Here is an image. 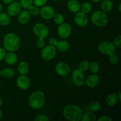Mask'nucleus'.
<instances>
[{
	"label": "nucleus",
	"mask_w": 121,
	"mask_h": 121,
	"mask_svg": "<svg viewBox=\"0 0 121 121\" xmlns=\"http://www.w3.org/2000/svg\"><path fill=\"white\" fill-rule=\"evenodd\" d=\"M4 60L6 63L8 65H14L18 60L17 55L13 52H8L6 53L4 57Z\"/></svg>",
	"instance_id": "17"
},
{
	"label": "nucleus",
	"mask_w": 121,
	"mask_h": 121,
	"mask_svg": "<svg viewBox=\"0 0 121 121\" xmlns=\"http://www.w3.org/2000/svg\"><path fill=\"white\" fill-rule=\"evenodd\" d=\"M11 22V17L7 13L1 12L0 13V26H7Z\"/></svg>",
	"instance_id": "23"
},
{
	"label": "nucleus",
	"mask_w": 121,
	"mask_h": 121,
	"mask_svg": "<svg viewBox=\"0 0 121 121\" xmlns=\"http://www.w3.org/2000/svg\"><path fill=\"white\" fill-rule=\"evenodd\" d=\"M113 6V2L111 0H104L100 4V9L102 11L107 13L112 10Z\"/></svg>",
	"instance_id": "21"
},
{
	"label": "nucleus",
	"mask_w": 121,
	"mask_h": 121,
	"mask_svg": "<svg viewBox=\"0 0 121 121\" xmlns=\"http://www.w3.org/2000/svg\"><path fill=\"white\" fill-rule=\"evenodd\" d=\"M72 80L75 85L79 87L85 85V76L83 72H82L79 69H76L73 72L72 74Z\"/></svg>",
	"instance_id": "9"
},
{
	"label": "nucleus",
	"mask_w": 121,
	"mask_h": 121,
	"mask_svg": "<svg viewBox=\"0 0 121 121\" xmlns=\"http://www.w3.org/2000/svg\"><path fill=\"white\" fill-rule=\"evenodd\" d=\"M48 0H33V5L38 7H41L45 5Z\"/></svg>",
	"instance_id": "36"
},
{
	"label": "nucleus",
	"mask_w": 121,
	"mask_h": 121,
	"mask_svg": "<svg viewBox=\"0 0 121 121\" xmlns=\"http://www.w3.org/2000/svg\"><path fill=\"white\" fill-rule=\"evenodd\" d=\"M117 95H118V100L119 101H121V92H119V93L117 94Z\"/></svg>",
	"instance_id": "42"
},
{
	"label": "nucleus",
	"mask_w": 121,
	"mask_h": 121,
	"mask_svg": "<svg viewBox=\"0 0 121 121\" xmlns=\"http://www.w3.org/2000/svg\"><path fill=\"white\" fill-rule=\"evenodd\" d=\"M2 2H3L4 4L8 5V4H9L10 3H11L12 2H13V1H14V0H2Z\"/></svg>",
	"instance_id": "41"
},
{
	"label": "nucleus",
	"mask_w": 121,
	"mask_h": 121,
	"mask_svg": "<svg viewBox=\"0 0 121 121\" xmlns=\"http://www.w3.org/2000/svg\"><path fill=\"white\" fill-rule=\"evenodd\" d=\"M98 121H112V119L109 116L104 115L100 117L99 119H98Z\"/></svg>",
	"instance_id": "39"
},
{
	"label": "nucleus",
	"mask_w": 121,
	"mask_h": 121,
	"mask_svg": "<svg viewBox=\"0 0 121 121\" xmlns=\"http://www.w3.org/2000/svg\"><path fill=\"white\" fill-rule=\"evenodd\" d=\"M96 118L93 112H91L89 110L83 113L82 118L80 119L81 121H95Z\"/></svg>",
	"instance_id": "24"
},
{
	"label": "nucleus",
	"mask_w": 121,
	"mask_h": 121,
	"mask_svg": "<svg viewBox=\"0 0 121 121\" xmlns=\"http://www.w3.org/2000/svg\"><path fill=\"white\" fill-rule=\"evenodd\" d=\"M46 42L44 41V39L43 38H38L37 40L36 41V46L38 48H43L45 46Z\"/></svg>",
	"instance_id": "37"
},
{
	"label": "nucleus",
	"mask_w": 121,
	"mask_h": 121,
	"mask_svg": "<svg viewBox=\"0 0 121 121\" xmlns=\"http://www.w3.org/2000/svg\"><path fill=\"white\" fill-rule=\"evenodd\" d=\"M31 18V14L27 9L22 10L18 14V22L21 25L26 24L29 22Z\"/></svg>",
	"instance_id": "16"
},
{
	"label": "nucleus",
	"mask_w": 121,
	"mask_h": 121,
	"mask_svg": "<svg viewBox=\"0 0 121 121\" xmlns=\"http://www.w3.org/2000/svg\"><path fill=\"white\" fill-rule=\"evenodd\" d=\"M55 14V10L50 5H44L41 7L39 14L43 19L46 20H49L53 18Z\"/></svg>",
	"instance_id": "10"
},
{
	"label": "nucleus",
	"mask_w": 121,
	"mask_h": 121,
	"mask_svg": "<svg viewBox=\"0 0 121 121\" xmlns=\"http://www.w3.org/2000/svg\"><path fill=\"white\" fill-rule=\"evenodd\" d=\"M17 86L20 89L26 91L30 88L31 85V80L26 75L19 76L16 80Z\"/></svg>",
	"instance_id": "11"
},
{
	"label": "nucleus",
	"mask_w": 121,
	"mask_h": 121,
	"mask_svg": "<svg viewBox=\"0 0 121 121\" xmlns=\"http://www.w3.org/2000/svg\"><path fill=\"white\" fill-rule=\"evenodd\" d=\"M70 48V43L67 41L65 40H60L58 41L56 48L57 51H59L60 52H66Z\"/></svg>",
	"instance_id": "19"
},
{
	"label": "nucleus",
	"mask_w": 121,
	"mask_h": 121,
	"mask_svg": "<svg viewBox=\"0 0 121 121\" xmlns=\"http://www.w3.org/2000/svg\"><path fill=\"white\" fill-rule=\"evenodd\" d=\"M57 42V40L56 39H55V38H51L48 40V43H49V44L51 45V46H54V47L56 46Z\"/></svg>",
	"instance_id": "40"
},
{
	"label": "nucleus",
	"mask_w": 121,
	"mask_h": 121,
	"mask_svg": "<svg viewBox=\"0 0 121 121\" xmlns=\"http://www.w3.org/2000/svg\"><path fill=\"white\" fill-rule=\"evenodd\" d=\"M54 22L56 24L60 25L65 22V17L63 15L60 13H56L53 17Z\"/></svg>",
	"instance_id": "29"
},
{
	"label": "nucleus",
	"mask_w": 121,
	"mask_h": 121,
	"mask_svg": "<svg viewBox=\"0 0 121 121\" xmlns=\"http://www.w3.org/2000/svg\"><path fill=\"white\" fill-rule=\"evenodd\" d=\"M55 70L57 74L60 76H66L70 71L69 65L65 62H59L55 66Z\"/></svg>",
	"instance_id": "13"
},
{
	"label": "nucleus",
	"mask_w": 121,
	"mask_h": 121,
	"mask_svg": "<svg viewBox=\"0 0 121 121\" xmlns=\"http://www.w3.org/2000/svg\"><path fill=\"white\" fill-rule=\"evenodd\" d=\"M28 9L29 13H30L31 15H33V16H36V15H39V13H40L39 7H37L34 5H32Z\"/></svg>",
	"instance_id": "32"
},
{
	"label": "nucleus",
	"mask_w": 121,
	"mask_h": 121,
	"mask_svg": "<svg viewBox=\"0 0 121 121\" xmlns=\"http://www.w3.org/2000/svg\"><path fill=\"white\" fill-rule=\"evenodd\" d=\"M83 111L79 105H66L63 110V115L66 120L69 121H79L82 118Z\"/></svg>",
	"instance_id": "1"
},
{
	"label": "nucleus",
	"mask_w": 121,
	"mask_h": 121,
	"mask_svg": "<svg viewBox=\"0 0 121 121\" xmlns=\"http://www.w3.org/2000/svg\"><path fill=\"white\" fill-rule=\"evenodd\" d=\"M2 105H3V100L1 98H0V108L2 106Z\"/></svg>",
	"instance_id": "45"
},
{
	"label": "nucleus",
	"mask_w": 121,
	"mask_h": 121,
	"mask_svg": "<svg viewBox=\"0 0 121 121\" xmlns=\"http://www.w3.org/2000/svg\"><path fill=\"white\" fill-rule=\"evenodd\" d=\"M89 62L88 61L83 60L79 64V69L83 72H86L89 69Z\"/></svg>",
	"instance_id": "31"
},
{
	"label": "nucleus",
	"mask_w": 121,
	"mask_h": 121,
	"mask_svg": "<svg viewBox=\"0 0 121 121\" xmlns=\"http://www.w3.org/2000/svg\"><path fill=\"white\" fill-rule=\"evenodd\" d=\"M20 4L21 8L28 9L32 5H33V0H20Z\"/></svg>",
	"instance_id": "30"
},
{
	"label": "nucleus",
	"mask_w": 121,
	"mask_h": 121,
	"mask_svg": "<svg viewBox=\"0 0 121 121\" xmlns=\"http://www.w3.org/2000/svg\"><path fill=\"white\" fill-rule=\"evenodd\" d=\"M119 56L115 53H113L109 55V62L112 65H117L119 62Z\"/></svg>",
	"instance_id": "33"
},
{
	"label": "nucleus",
	"mask_w": 121,
	"mask_h": 121,
	"mask_svg": "<svg viewBox=\"0 0 121 121\" xmlns=\"http://www.w3.org/2000/svg\"><path fill=\"white\" fill-rule=\"evenodd\" d=\"M100 82V78L97 74H92L85 78V84L89 88H94L98 86Z\"/></svg>",
	"instance_id": "15"
},
{
	"label": "nucleus",
	"mask_w": 121,
	"mask_h": 121,
	"mask_svg": "<svg viewBox=\"0 0 121 121\" xmlns=\"http://www.w3.org/2000/svg\"><path fill=\"white\" fill-rule=\"evenodd\" d=\"M57 50L56 47L51 45H47L43 48L41 52V56L44 60L47 61L53 60L56 56Z\"/></svg>",
	"instance_id": "6"
},
{
	"label": "nucleus",
	"mask_w": 121,
	"mask_h": 121,
	"mask_svg": "<svg viewBox=\"0 0 121 121\" xmlns=\"http://www.w3.org/2000/svg\"><path fill=\"white\" fill-rule=\"evenodd\" d=\"M14 71L11 68L5 67L0 71V76L6 79L11 78L14 76Z\"/></svg>",
	"instance_id": "25"
},
{
	"label": "nucleus",
	"mask_w": 121,
	"mask_h": 121,
	"mask_svg": "<svg viewBox=\"0 0 121 121\" xmlns=\"http://www.w3.org/2000/svg\"><path fill=\"white\" fill-rule=\"evenodd\" d=\"M91 21L95 26L98 27H104L108 22V17L106 13L102 10L94 11L91 15Z\"/></svg>",
	"instance_id": "4"
},
{
	"label": "nucleus",
	"mask_w": 121,
	"mask_h": 121,
	"mask_svg": "<svg viewBox=\"0 0 121 121\" xmlns=\"http://www.w3.org/2000/svg\"><path fill=\"white\" fill-rule=\"evenodd\" d=\"M17 69L19 74L21 75H26L29 72V65L26 61H22L18 65Z\"/></svg>",
	"instance_id": "20"
},
{
	"label": "nucleus",
	"mask_w": 121,
	"mask_h": 121,
	"mask_svg": "<svg viewBox=\"0 0 121 121\" xmlns=\"http://www.w3.org/2000/svg\"><path fill=\"white\" fill-rule=\"evenodd\" d=\"M118 101L119 100H118V95L117 93H111L106 98V105L110 107H112V106L115 105Z\"/></svg>",
	"instance_id": "22"
},
{
	"label": "nucleus",
	"mask_w": 121,
	"mask_h": 121,
	"mask_svg": "<svg viewBox=\"0 0 121 121\" xmlns=\"http://www.w3.org/2000/svg\"><path fill=\"white\" fill-rule=\"evenodd\" d=\"M113 43L115 45L116 48H121V35L119 34V35H118L115 37Z\"/></svg>",
	"instance_id": "35"
},
{
	"label": "nucleus",
	"mask_w": 121,
	"mask_h": 121,
	"mask_svg": "<svg viewBox=\"0 0 121 121\" xmlns=\"http://www.w3.org/2000/svg\"><path fill=\"white\" fill-rule=\"evenodd\" d=\"M21 41L18 35L14 33H8L3 39V46L6 51L15 52L20 47Z\"/></svg>",
	"instance_id": "2"
},
{
	"label": "nucleus",
	"mask_w": 121,
	"mask_h": 121,
	"mask_svg": "<svg viewBox=\"0 0 121 121\" xmlns=\"http://www.w3.org/2000/svg\"><path fill=\"white\" fill-rule=\"evenodd\" d=\"M6 53L7 52H6L5 49L4 47H0V61L4 60Z\"/></svg>",
	"instance_id": "38"
},
{
	"label": "nucleus",
	"mask_w": 121,
	"mask_h": 121,
	"mask_svg": "<svg viewBox=\"0 0 121 121\" xmlns=\"http://www.w3.org/2000/svg\"><path fill=\"white\" fill-rule=\"evenodd\" d=\"M89 110L91 112H97L101 108V104L98 100H93V101L91 102L88 105Z\"/></svg>",
	"instance_id": "26"
},
{
	"label": "nucleus",
	"mask_w": 121,
	"mask_h": 121,
	"mask_svg": "<svg viewBox=\"0 0 121 121\" xmlns=\"http://www.w3.org/2000/svg\"><path fill=\"white\" fill-rule=\"evenodd\" d=\"M89 69L93 74H98L100 70V66L99 64L96 61H92L89 63Z\"/></svg>",
	"instance_id": "28"
},
{
	"label": "nucleus",
	"mask_w": 121,
	"mask_h": 121,
	"mask_svg": "<svg viewBox=\"0 0 121 121\" xmlns=\"http://www.w3.org/2000/svg\"><path fill=\"white\" fill-rule=\"evenodd\" d=\"M118 9L119 12H121V4L119 3V5H118Z\"/></svg>",
	"instance_id": "43"
},
{
	"label": "nucleus",
	"mask_w": 121,
	"mask_h": 121,
	"mask_svg": "<svg viewBox=\"0 0 121 121\" xmlns=\"http://www.w3.org/2000/svg\"><path fill=\"white\" fill-rule=\"evenodd\" d=\"M99 52L105 55H109L115 53L116 47L113 43L108 41H105L100 43L98 46Z\"/></svg>",
	"instance_id": "7"
},
{
	"label": "nucleus",
	"mask_w": 121,
	"mask_h": 121,
	"mask_svg": "<svg viewBox=\"0 0 121 121\" xmlns=\"http://www.w3.org/2000/svg\"><path fill=\"white\" fill-rule=\"evenodd\" d=\"M1 12H2V4L0 2V13H1Z\"/></svg>",
	"instance_id": "47"
},
{
	"label": "nucleus",
	"mask_w": 121,
	"mask_h": 121,
	"mask_svg": "<svg viewBox=\"0 0 121 121\" xmlns=\"http://www.w3.org/2000/svg\"><path fill=\"white\" fill-rule=\"evenodd\" d=\"M67 8L72 13H76L80 11V4L78 0H69L67 3Z\"/></svg>",
	"instance_id": "18"
},
{
	"label": "nucleus",
	"mask_w": 121,
	"mask_h": 121,
	"mask_svg": "<svg viewBox=\"0 0 121 121\" xmlns=\"http://www.w3.org/2000/svg\"><path fill=\"white\" fill-rule=\"evenodd\" d=\"M34 121H48L50 118L46 114H39L34 118Z\"/></svg>",
	"instance_id": "34"
},
{
	"label": "nucleus",
	"mask_w": 121,
	"mask_h": 121,
	"mask_svg": "<svg viewBox=\"0 0 121 121\" xmlns=\"http://www.w3.org/2000/svg\"><path fill=\"white\" fill-rule=\"evenodd\" d=\"M74 21L76 24L80 27H86L89 22V18L87 14L80 11L76 13L74 17Z\"/></svg>",
	"instance_id": "12"
},
{
	"label": "nucleus",
	"mask_w": 121,
	"mask_h": 121,
	"mask_svg": "<svg viewBox=\"0 0 121 121\" xmlns=\"http://www.w3.org/2000/svg\"><path fill=\"white\" fill-rule=\"evenodd\" d=\"M53 1H61V0H53Z\"/></svg>",
	"instance_id": "48"
},
{
	"label": "nucleus",
	"mask_w": 121,
	"mask_h": 121,
	"mask_svg": "<svg viewBox=\"0 0 121 121\" xmlns=\"http://www.w3.org/2000/svg\"><path fill=\"white\" fill-rule=\"evenodd\" d=\"M0 71H1V70H0Z\"/></svg>",
	"instance_id": "49"
},
{
	"label": "nucleus",
	"mask_w": 121,
	"mask_h": 121,
	"mask_svg": "<svg viewBox=\"0 0 121 121\" xmlns=\"http://www.w3.org/2000/svg\"><path fill=\"white\" fill-rule=\"evenodd\" d=\"M46 102V96L43 92L36 91L33 92L28 98V103L31 108L40 109L42 108Z\"/></svg>",
	"instance_id": "3"
},
{
	"label": "nucleus",
	"mask_w": 121,
	"mask_h": 121,
	"mask_svg": "<svg viewBox=\"0 0 121 121\" xmlns=\"http://www.w3.org/2000/svg\"><path fill=\"white\" fill-rule=\"evenodd\" d=\"M90 1L92 2H94V3H96V2H99V1H100L101 0H90Z\"/></svg>",
	"instance_id": "44"
},
{
	"label": "nucleus",
	"mask_w": 121,
	"mask_h": 121,
	"mask_svg": "<svg viewBox=\"0 0 121 121\" xmlns=\"http://www.w3.org/2000/svg\"><path fill=\"white\" fill-rule=\"evenodd\" d=\"M33 31L35 36L38 38L46 39L49 34V29L46 24L41 22H38L34 25Z\"/></svg>",
	"instance_id": "5"
},
{
	"label": "nucleus",
	"mask_w": 121,
	"mask_h": 121,
	"mask_svg": "<svg viewBox=\"0 0 121 121\" xmlns=\"http://www.w3.org/2000/svg\"><path fill=\"white\" fill-rule=\"evenodd\" d=\"M21 11V6L20 2H12L8 4L7 8V14L10 17H16Z\"/></svg>",
	"instance_id": "14"
},
{
	"label": "nucleus",
	"mask_w": 121,
	"mask_h": 121,
	"mask_svg": "<svg viewBox=\"0 0 121 121\" xmlns=\"http://www.w3.org/2000/svg\"><path fill=\"white\" fill-rule=\"evenodd\" d=\"M72 28L70 24L67 22H65L59 25L57 28L58 35L61 39H66L69 37L70 35L72 34Z\"/></svg>",
	"instance_id": "8"
},
{
	"label": "nucleus",
	"mask_w": 121,
	"mask_h": 121,
	"mask_svg": "<svg viewBox=\"0 0 121 121\" xmlns=\"http://www.w3.org/2000/svg\"><path fill=\"white\" fill-rule=\"evenodd\" d=\"M2 115H3V113H2V111L0 109V120H1V119H2Z\"/></svg>",
	"instance_id": "46"
},
{
	"label": "nucleus",
	"mask_w": 121,
	"mask_h": 121,
	"mask_svg": "<svg viewBox=\"0 0 121 121\" xmlns=\"http://www.w3.org/2000/svg\"><path fill=\"white\" fill-rule=\"evenodd\" d=\"M92 8V4L89 2H84L83 3L80 4V9L81 12L87 14L91 11Z\"/></svg>",
	"instance_id": "27"
}]
</instances>
